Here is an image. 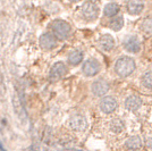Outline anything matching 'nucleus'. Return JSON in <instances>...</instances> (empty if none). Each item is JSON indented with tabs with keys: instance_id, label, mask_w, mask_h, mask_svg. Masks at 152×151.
Listing matches in <instances>:
<instances>
[{
	"instance_id": "nucleus-21",
	"label": "nucleus",
	"mask_w": 152,
	"mask_h": 151,
	"mask_svg": "<svg viewBox=\"0 0 152 151\" xmlns=\"http://www.w3.org/2000/svg\"><path fill=\"white\" fill-rule=\"evenodd\" d=\"M145 143L148 147H150V148H152V134H150V135H148L145 139Z\"/></svg>"
},
{
	"instance_id": "nucleus-14",
	"label": "nucleus",
	"mask_w": 152,
	"mask_h": 151,
	"mask_svg": "<svg viewBox=\"0 0 152 151\" xmlns=\"http://www.w3.org/2000/svg\"><path fill=\"white\" fill-rule=\"evenodd\" d=\"M83 59V54L81 51L78 50H74L72 51L69 54V56H68V62H69L72 65H78V64L82 62Z\"/></svg>"
},
{
	"instance_id": "nucleus-3",
	"label": "nucleus",
	"mask_w": 152,
	"mask_h": 151,
	"mask_svg": "<svg viewBox=\"0 0 152 151\" xmlns=\"http://www.w3.org/2000/svg\"><path fill=\"white\" fill-rule=\"evenodd\" d=\"M39 41H40V45L45 50H51V49L56 48V45H57L56 35H53L51 33H45V34H42Z\"/></svg>"
},
{
	"instance_id": "nucleus-12",
	"label": "nucleus",
	"mask_w": 152,
	"mask_h": 151,
	"mask_svg": "<svg viewBox=\"0 0 152 151\" xmlns=\"http://www.w3.org/2000/svg\"><path fill=\"white\" fill-rule=\"evenodd\" d=\"M99 42H100L101 48L104 51H109L114 48V44H115L114 43V38H113L111 35H109V34H104V35H102L101 38H100V40H99Z\"/></svg>"
},
{
	"instance_id": "nucleus-8",
	"label": "nucleus",
	"mask_w": 152,
	"mask_h": 151,
	"mask_svg": "<svg viewBox=\"0 0 152 151\" xmlns=\"http://www.w3.org/2000/svg\"><path fill=\"white\" fill-rule=\"evenodd\" d=\"M100 108L103 113L110 114L117 108V101L113 97H104L100 102Z\"/></svg>"
},
{
	"instance_id": "nucleus-19",
	"label": "nucleus",
	"mask_w": 152,
	"mask_h": 151,
	"mask_svg": "<svg viewBox=\"0 0 152 151\" xmlns=\"http://www.w3.org/2000/svg\"><path fill=\"white\" fill-rule=\"evenodd\" d=\"M110 128L111 131H114L115 133H119L123 131L124 128V125H123V122L119 119H114L111 123H110Z\"/></svg>"
},
{
	"instance_id": "nucleus-5",
	"label": "nucleus",
	"mask_w": 152,
	"mask_h": 151,
	"mask_svg": "<svg viewBox=\"0 0 152 151\" xmlns=\"http://www.w3.org/2000/svg\"><path fill=\"white\" fill-rule=\"evenodd\" d=\"M67 73V67L63 63H56L50 70V78L51 81H58L63 78Z\"/></svg>"
},
{
	"instance_id": "nucleus-20",
	"label": "nucleus",
	"mask_w": 152,
	"mask_h": 151,
	"mask_svg": "<svg viewBox=\"0 0 152 151\" xmlns=\"http://www.w3.org/2000/svg\"><path fill=\"white\" fill-rule=\"evenodd\" d=\"M143 84L146 88L152 89V70L148 72L145 75L143 76Z\"/></svg>"
},
{
	"instance_id": "nucleus-22",
	"label": "nucleus",
	"mask_w": 152,
	"mask_h": 151,
	"mask_svg": "<svg viewBox=\"0 0 152 151\" xmlns=\"http://www.w3.org/2000/svg\"><path fill=\"white\" fill-rule=\"evenodd\" d=\"M69 1H72V2H77V1H80V0H69Z\"/></svg>"
},
{
	"instance_id": "nucleus-18",
	"label": "nucleus",
	"mask_w": 152,
	"mask_h": 151,
	"mask_svg": "<svg viewBox=\"0 0 152 151\" xmlns=\"http://www.w3.org/2000/svg\"><path fill=\"white\" fill-rule=\"evenodd\" d=\"M142 30L148 35H152V18H146L142 23Z\"/></svg>"
},
{
	"instance_id": "nucleus-17",
	"label": "nucleus",
	"mask_w": 152,
	"mask_h": 151,
	"mask_svg": "<svg viewBox=\"0 0 152 151\" xmlns=\"http://www.w3.org/2000/svg\"><path fill=\"white\" fill-rule=\"evenodd\" d=\"M124 24V19L123 17H115L109 22V27L113 29L114 31H119Z\"/></svg>"
},
{
	"instance_id": "nucleus-4",
	"label": "nucleus",
	"mask_w": 152,
	"mask_h": 151,
	"mask_svg": "<svg viewBox=\"0 0 152 151\" xmlns=\"http://www.w3.org/2000/svg\"><path fill=\"white\" fill-rule=\"evenodd\" d=\"M83 73L86 76H94L100 70V65L95 59H89L83 64Z\"/></svg>"
},
{
	"instance_id": "nucleus-1",
	"label": "nucleus",
	"mask_w": 152,
	"mask_h": 151,
	"mask_svg": "<svg viewBox=\"0 0 152 151\" xmlns=\"http://www.w3.org/2000/svg\"><path fill=\"white\" fill-rule=\"evenodd\" d=\"M116 73L121 77H126V76L131 75L135 69V63L132 58L129 57H121L117 60L116 66Z\"/></svg>"
},
{
	"instance_id": "nucleus-16",
	"label": "nucleus",
	"mask_w": 152,
	"mask_h": 151,
	"mask_svg": "<svg viewBox=\"0 0 152 151\" xmlns=\"http://www.w3.org/2000/svg\"><path fill=\"white\" fill-rule=\"evenodd\" d=\"M141 144L142 143H141L140 138H137V136H132V138H129L126 141L125 147L128 148V149H139L140 147H141Z\"/></svg>"
},
{
	"instance_id": "nucleus-10",
	"label": "nucleus",
	"mask_w": 152,
	"mask_h": 151,
	"mask_svg": "<svg viewBox=\"0 0 152 151\" xmlns=\"http://www.w3.org/2000/svg\"><path fill=\"white\" fill-rule=\"evenodd\" d=\"M143 0H129L127 4V10L131 15H137L143 10Z\"/></svg>"
},
{
	"instance_id": "nucleus-9",
	"label": "nucleus",
	"mask_w": 152,
	"mask_h": 151,
	"mask_svg": "<svg viewBox=\"0 0 152 151\" xmlns=\"http://www.w3.org/2000/svg\"><path fill=\"white\" fill-rule=\"evenodd\" d=\"M108 90H109V84L104 80H98L92 84V91L98 97L104 95L108 92Z\"/></svg>"
},
{
	"instance_id": "nucleus-13",
	"label": "nucleus",
	"mask_w": 152,
	"mask_h": 151,
	"mask_svg": "<svg viewBox=\"0 0 152 151\" xmlns=\"http://www.w3.org/2000/svg\"><path fill=\"white\" fill-rule=\"evenodd\" d=\"M125 48L129 52H137L140 51V42L139 39L135 37H131L125 41Z\"/></svg>"
},
{
	"instance_id": "nucleus-11",
	"label": "nucleus",
	"mask_w": 152,
	"mask_h": 151,
	"mask_svg": "<svg viewBox=\"0 0 152 151\" xmlns=\"http://www.w3.org/2000/svg\"><path fill=\"white\" fill-rule=\"evenodd\" d=\"M141 105H142V100L140 97H136V95H131L125 101V107L128 110H136L141 107Z\"/></svg>"
},
{
	"instance_id": "nucleus-15",
	"label": "nucleus",
	"mask_w": 152,
	"mask_h": 151,
	"mask_svg": "<svg viewBox=\"0 0 152 151\" xmlns=\"http://www.w3.org/2000/svg\"><path fill=\"white\" fill-rule=\"evenodd\" d=\"M119 12V6L115 2H111V4H108L107 6L104 7V15L106 16H109V17H113L115 15H117Z\"/></svg>"
},
{
	"instance_id": "nucleus-2",
	"label": "nucleus",
	"mask_w": 152,
	"mask_h": 151,
	"mask_svg": "<svg viewBox=\"0 0 152 151\" xmlns=\"http://www.w3.org/2000/svg\"><path fill=\"white\" fill-rule=\"evenodd\" d=\"M52 31L55 33V35L59 39H67L70 34V25L61 19H57L52 23Z\"/></svg>"
},
{
	"instance_id": "nucleus-7",
	"label": "nucleus",
	"mask_w": 152,
	"mask_h": 151,
	"mask_svg": "<svg viewBox=\"0 0 152 151\" xmlns=\"http://www.w3.org/2000/svg\"><path fill=\"white\" fill-rule=\"evenodd\" d=\"M69 123L72 128L75 130V131H84L86 128V126H88L86 119L82 115H74V116H72Z\"/></svg>"
},
{
	"instance_id": "nucleus-6",
	"label": "nucleus",
	"mask_w": 152,
	"mask_h": 151,
	"mask_svg": "<svg viewBox=\"0 0 152 151\" xmlns=\"http://www.w3.org/2000/svg\"><path fill=\"white\" fill-rule=\"evenodd\" d=\"M82 14L83 16L89 21L96 18V15H98V7L95 6L94 2L92 1H86L82 7Z\"/></svg>"
}]
</instances>
